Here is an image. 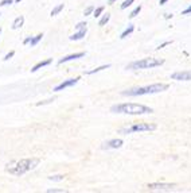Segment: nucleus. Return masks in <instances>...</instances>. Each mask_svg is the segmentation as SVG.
<instances>
[{"label": "nucleus", "mask_w": 191, "mask_h": 193, "mask_svg": "<svg viewBox=\"0 0 191 193\" xmlns=\"http://www.w3.org/2000/svg\"><path fill=\"white\" fill-rule=\"evenodd\" d=\"M63 7H65V4H58V6H55L53 8V11H51V16H55V15H58L59 12L63 10Z\"/></svg>", "instance_id": "nucleus-17"}, {"label": "nucleus", "mask_w": 191, "mask_h": 193, "mask_svg": "<svg viewBox=\"0 0 191 193\" xmlns=\"http://www.w3.org/2000/svg\"><path fill=\"white\" fill-rule=\"evenodd\" d=\"M0 15H1V14H0Z\"/></svg>", "instance_id": "nucleus-37"}, {"label": "nucleus", "mask_w": 191, "mask_h": 193, "mask_svg": "<svg viewBox=\"0 0 191 193\" xmlns=\"http://www.w3.org/2000/svg\"><path fill=\"white\" fill-rule=\"evenodd\" d=\"M110 112L114 114H128V115H143V114H152L153 109L144 104L136 103H121L110 107Z\"/></svg>", "instance_id": "nucleus-1"}, {"label": "nucleus", "mask_w": 191, "mask_h": 193, "mask_svg": "<svg viewBox=\"0 0 191 193\" xmlns=\"http://www.w3.org/2000/svg\"><path fill=\"white\" fill-rule=\"evenodd\" d=\"M39 162H40L39 158H26V159L16 162L15 166H12V168H8L7 171H10L11 174H15V176H22V174L35 169L39 165Z\"/></svg>", "instance_id": "nucleus-3"}, {"label": "nucleus", "mask_w": 191, "mask_h": 193, "mask_svg": "<svg viewBox=\"0 0 191 193\" xmlns=\"http://www.w3.org/2000/svg\"><path fill=\"white\" fill-rule=\"evenodd\" d=\"M15 1H16V3H20V1H22V0H15Z\"/></svg>", "instance_id": "nucleus-35"}, {"label": "nucleus", "mask_w": 191, "mask_h": 193, "mask_svg": "<svg viewBox=\"0 0 191 193\" xmlns=\"http://www.w3.org/2000/svg\"><path fill=\"white\" fill-rule=\"evenodd\" d=\"M104 10H105V7L104 6H101V7H97V8H94V11H93V16L94 18H98V16H101V14L104 12Z\"/></svg>", "instance_id": "nucleus-19"}, {"label": "nucleus", "mask_w": 191, "mask_h": 193, "mask_svg": "<svg viewBox=\"0 0 191 193\" xmlns=\"http://www.w3.org/2000/svg\"><path fill=\"white\" fill-rule=\"evenodd\" d=\"M114 1H116V0H108V3H109V4H113Z\"/></svg>", "instance_id": "nucleus-34"}, {"label": "nucleus", "mask_w": 191, "mask_h": 193, "mask_svg": "<svg viewBox=\"0 0 191 193\" xmlns=\"http://www.w3.org/2000/svg\"><path fill=\"white\" fill-rule=\"evenodd\" d=\"M147 188L149 190H172L175 188V184H164V182H153L148 184Z\"/></svg>", "instance_id": "nucleus-6"}, {"label": "nucleus", "mask_w": 191, "mask_h": 193, "mask_svg": "<svg viewBox=\"0 0 191 193\" xmlns=\"http://www.w3.org/2000/svg\"><path fill=\"white\" fill-rule=\"evenodd\" d=\"M109 19H110V14L102 15V18L100 19V22H98V26H105L108 22H109Z\"/></svg>", "instance_id": "nucleus-18"}, {"label": "nucleus", "mask_w": 191, "mask_h": 193, "mask_svg": "<svg viewBox=\"0 0 191 193\" xmlns=\"http://www.w3.org/2000/svg\"><path fill=\"white\" fill-rule=\"evenodd\" d=\"M140 11H141V6H137V7H136V8H135V10H133V11H132V12H131V14H129V18H131V19H132V18H135V16H136V15H137V14H139V12H140Z\"/></svg>", "instance_id": "nucleus-20"}, {"label": "nucleus", "mask_w": 191, "mask_h": 193, "mask_svg": "<svg viewBox=\"0 0 191 193\" xmlns=\"http://www.w3.org/2000/svg\"><path fill=\"white\" fill-rule=\"evenodd\" d=\"M167 1H168V0H160V3H159V4H160V6H163V4L167 3Z\"/></svg>", "instance_id": "nucleus-32"}, {"label": "nucleus", "mask_w": 191, "mask_h": 193, "mask_svg": "<svg viewBox=\"0 0 191 193\" xmlns=\"http://www.w3.org/2000/svg\"><path fill=\"white\" fill-rule=\"evenodd\" d=\"M0 34H1V28H0Z\"/></svg>", "instance_id": "nucleus-36"}, {"label": "nucleus", "mask_w": 191, "mask_h": 193, "mask_svg": "<svg viewBox=\"0 0 191 193\" xmlns=\"http://www.w3.org/2000/svg\"><path fill=\"white\" fill-rule=\"evenodd\" d=\"M82 57H85V52H81V53H75V54H70V55H67V57H63V58H61V60L58 61V64H59V65H61V64L69 62V61L77 60V58H82Z\"/></svg>", "instance_id": "nucleus-10"}, {"label": "nucleus", "mask_w": 191, "mask_h": 193, "mask_svg": "<svg viewBox=\"0 0 191 193\" xmlns=\"http://www.w3.org/2000/svg\"><path fill=\"white\" fill-rule=\"evenodd\" d=\"M171 80H178V81H191V70L175 72V73L171 74Z\"/></svg>", "instance_id": "nucleus-7"}, {"label": "nucleus", "mask_w": 191, "mask_h": 193, "mask_svg": "<svg viewBox=\"0 0 191 193\" xmlns=\"http://www.w3.org/2000/svg\"><path fill=\"white\" fill-rule=\"evenodd\" d=\"M42 38H43V34H38L36 37H32V39H31V42H30V45H31V47H34V46H36L38 43H39L40 41H42Z\"/></svg>", "instance_id": "nucleus-16"}, {"label": "nucleus", "mask_w": 191, "mask_h": 193, "mask_svg": "<svg viewBox=\"0 0 191 193\" xmlns=\"http://www.w3.org/2000/svg\"><path fill=\"white\" fill-rule=\"evenodd\" d=\"M86 26H88L86 25V22H80L77 26H75V28H77V30H81V28H85Z\"/></svg>", "instance_id": "nucleus-27"}, {"label": "nucleus", "mask_w": 191, "mask_h": 193, "mask_svg": "<svg viewBox=\"0 0 191 193\" xmlns=\"http://www.w3.org/2000/svg\"><path fill=\"white\" fill-rule=\"evenodd\" d=\"M109 68H110V65H109V64H108V65H102V66H98V68L93 69V70H89V72H86V74H94V73H98V72L105 70V69H109Z\"/></svg>", "instance_id": "nucleus-15"}, {"label": "nucleus", "mask_w": 191, "mask_h": 193, "mask_svg": "<svg viewBox=\"0 0 191 193\" xmlns=\"http://www.w3.org/2000/svg\"><path fill=\"white\" fill-rule=\"evenodd\" d=\"M51 62H53V58H47V60H45V61H40V62H38V64H36V65H34V66H32L31 72H32V73H34V72H36V70H39V69L45 68V66L50 65Z\"/></svg>", "instance_id": "nucleus-11"}, {"label": "nucleus", "mask_w": 191, "mask_h": 193, "mask_svg": "<svg viewBox=\"0 0 191 193\" xmlns=\"http://www.w3.org/2000/svg\"><path fill=\"white\" fill-rule=\"evenodd\" d=\"M54 100H55V99H48V100H45V101H42V103H38L36 104V105H42V104H48V103H51V101H54Z\"/></svg>", "instance_id": "nucleus-29"}, {"label": "nucleus", "mask_w": 191, "mask_h": 193, "mask_svg": "<svg viewBox=\"0 0 191 193\" xmlns=\"http://www.w3.org/2000/svg\"><path fill=\"white\" fill-rule=\"evenodd\" d=\"M13 55H15V52H13V50H11V52L8 53V54H5V57L3 58V60H4V61H8V60H11V58L13 57Z\"/></svg>", "instance_id": "nucleus-24"}, {"label": "nucleus", "mask_w": 191, "mask_h": 193, "mask_svg": "<svg viewBox=\"0 0 191 193\" xmlns=\"http://www.w3.org/2000/svg\"><path fill=\"white\" fill-rule=\"evenodd\" d=\"M135 0H125V1H124L123 4H121V10H125V8H128L129 6H131L132 3H133Z\"/></svg>", "instance_id": "nucleus-23"}, {"label": "nucleus", "mask_w": 191, "mask_h": 193, "mask_svg": "<svg viewBox=\"0 0 191 193\" xmlns=\"http://www.w3.org/2000/svg\"><path fill=\"white\" fill-rule=\"evenodd\" d=\"M166 18H167V19H169V18H172V14H171V15H169V14H166Z\"/></svg>", "instance_id": "nucleus-33"}, {"label": "nucleus", "mask_w": 191, "mask_h": 193, "mask_svg": "<svg viewBox=\"0 0 191 193\" xmlns=\"http://www.w3.org/2000/svg\"><path fill=\"white\" fill-rule=\"evenodd\" d=\"M123 146V141L121 139H110L108 142H104L101 146L102 150H109V149H120Z\"/></svg>", "instance_id": "nucleus-9"}, {"label": "nucleus", "mask_w": 191, "mask_h": 193, "mask_svg": "<svg viewBox=\"0 0 191 193\" xmlns=\"http://www.w3.org/2000/svg\"><path fill=\"white\" fill-rule=\"evenodd\" d=\"M23 23H24V18L23 16H18L15 20H13L12 28H13V30H16V28H20L22 26H23Z\"/></svg>", "instance_id": "nucleus-14"}, {"label": "nucleus", "mask_w": 191, "mask_h": 193, "mask_svg": "<svg viewBox=\"0 0 191 193\" xmlns=\"http://www.w3.org/2000/svg\"><path fill=\"white\" fill-rule=\"evenodd\" d=\"M31 39H32V37H27V38L23 41V43H24V45H28L30 42H31Z\"/></svg>", "instance_id": "nucleus-31"}, {"label": "nucleus", "mask_w": 191, "mask_h": 193, "mask_svg": "<svg viewBox=\"0 0 191 193\" xmlns=\"http://www.w3.org/2000/svg\"><path fill=\"white\" fill-rule=\"evenodd\" d=\"M66 190L63 189H47V193H65Z\"/></svg>", "instance_id": "nucleus-25"}, {"label": "nucleus", "mask_w": 191, "mask_h": 193, "mask_svg": "<svg viewBox=\"0 0 191 193\" xmlns=\"http://www.w3.org/2000/svg\"><path fill=\"white\" fill-rule=\"evenodd\" d=\"M156 128H158V126L155 123H137V124H133L128 128H123V130H120V132L131 134L137 132V131H155Z\"/></svg>", "instance_id": "nucleus-5"}, {"label": "nucleus", "mask_w": 191, "mask_h": 193, "mask_svg": "<svg viewBox=\"0 0 191 193\" xmlns=\"http://www.w3.org/2000/svg\"><path fill=\"white\" fill-rule=\"evenodd\" d=\"M78 81H80V77H75V79H69V80H65L63 82H61V84H59V85H56V87L54 88V91H55V92H61V91L66 89V88H69V87H73V85H75Z\"/></svg>", "instance_id": "nucleus-8"}, {"label": "nucleus", "mask_w": 191, "mask_h": 193, "mask_svg": "<svg viewBox=\"0 0 191 193\" xmlns=\"http://www.w3.org/2000/svg\"><path fill=\"white\" fill-rule=\"evenodd\" d=\"M168 84H161V82H156V84H151L144 88H132L128 91H123L121 95L123 96H143V95H153V93H159L163 91L168 89Z\"/></svg>", "instance_id": "nucleus-2"}, {"label": "nucleus", "mask_w": 191, "mask_h": 193, "mask_svg": "<svg viewBox=\"0 0 191 193\" xmlns=\"http://www.w3.org/2000/svg\"><path fill=\"white\" fill-rule=\"evenodd\" d=\"M13 3V0H1L0 1V6L4 7V6H8V4H12Z\"/></svg>", "instance_id": "nucleus-26"}, {"label": "nucleus", "mask_w": 191, "mask_h": 193, "mask_svg": "<svg viewBox=\"0 0 191 193\" xmlns=\"http://www.w3.org/2000/svg\"><path fill=\"white\" fill-rule=\"evenodd\" d=\"M63 178H65V176H61V174H58V176H50V177H48V180H50V181H62Z\"/></svg>", "instance_id": "nucleus-21"}, {"label": "nucleus", "mask_w": 191, "mask_h": 193, "mask_svg": "<svg viewBox=\"0 0 191 193\" xmlns=\"http://www.w3.org/2000/svg\"><path fill=\"white\" fill-rule=\"evenodd\" d=\"M164 64V60H159V58H143L140 61H135L131 62L126 69H132V70H136V69H151V68H156V66H160Z\"/></svg>", "instance_id": "nucleus-4"}, {"label": "nucleus", "mask_w": 191, "mask_h": 193, "mask_svg": "<svg viewBox=\"0 0 191 193\" xmlns=\"http://www.w3.org/2000/svg\"><path fill=\"white\" fill-rule=\"evenodd\" d=\"M93 11H94V6H89V7H86V8H85L83 15H85V16H88V15H90Z\"/></svg>", "instance_id": "nucleus-22"}, {"label": "nucleus", "mask_w": 191, "mask_h": 193, "mask_svg": "<svg viewBox=\"0 0 191 193\" xmlns=\"http://www.w3.org/2000/svg\"><path fill=\"white\" fill-rule=\"evenodd\" d=\"M133 31H135V26H133V25H129V26H128V27H126V28H125V30H124V31H123V33H121V35H120V38H121V39H124V38H126V37H128V35H131V34H132V33H133Z\"/></svg>", "instance_id": "nucleus-13"}, {"label": "nucleus", "mask_w": 191, "mask_h": 193, "mask_svg": "<svg viewBox=\"0 0 191 193\" xmlns=\"http://www.w3.org/2000/svg\"><path fill=\"white\" fill-rule=\"evenodd\" d=\"M169 43H171V42H169V41H167V42H164V43H161V45H159V46H158V47H156V49H158V50H160V49H163V47H166V46H167V45H169Z\"/></svg>", "instance_id": "nucleus-28"}, {"label": "nucleus", "mask_w": 191, "mask_h": 193, "mask_svg": "<svg viewBox=\"0 0 191 193\" xmlns=\"http://www.w3.org/2000/svg\"><path fill=\"white\" fill-rule=\"evenodd\" d=\"M187 14H191V6L188 8H186L184 11H182V15H187Z\"/></svg>", "instance_id": "nucleus-30"}, {"label": "nucleus", "mask_w": 191, "mask_h": 193, "mask_svg": "<svg viewBox=\"0 0 191 193\" xmlns=\"http://www.w3.org/2000/svg\"><path fill=\"white\" fill-rule=\"evenodd\" d=\"M86 31H88V28H81V30H78L75 34H73L71 37H69L70 41H80V39H82L83 37L86 35Z\"/></svg>", "instance_id": "nucleus-12"}]
</instances>
